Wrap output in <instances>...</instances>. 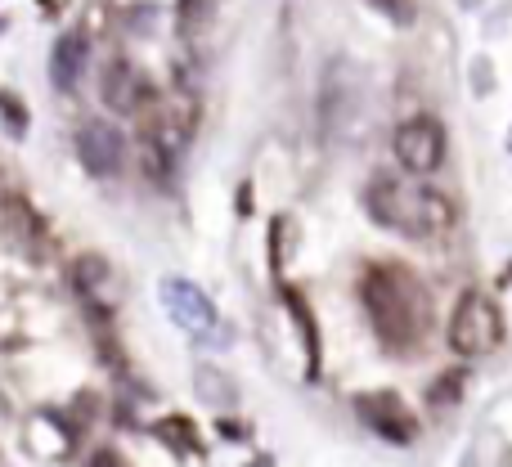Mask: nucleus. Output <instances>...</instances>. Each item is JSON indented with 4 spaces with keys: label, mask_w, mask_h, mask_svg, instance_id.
<instances>
[{
    "label": "nucleus",
    "mask_w": 512,
    "mask_h": 467,
    "mask_svg": "<svg viewBox=\"0 0 512 467\" xmlns=\"http://www.w3.org/2000/svg\"><path fill=\"white\" fill-rule=\"evenodd\" d=\"M355 414H360V423L369 427L373 436H382V441H391V445L418 441V418L396 391H364V396L355 400Z\"/></svg>",
    "instance_id": "39448f33"
},
{
    "label": "nucleus",
    "mask_w": 512,
    "mask_h": 467,
    "mask_svg": "<svg viewBox=\"0 0 512 467\" xmlns=\"http://www.w3.org/2000/svg\"><path fill=\"white\" fill-rule=\"evenodd\" d=\"M5 212L14 216V225H18V230H23L27 238H45V225H41V216H36L32 207L23 203V198H9V203H5Z\"/></svg>",
    "instance_id": "9b49d317"
},
{
    "label": "nucleus",
    "mask_w": 512,
    "mask_h": 467,
    "mask_svg": "<svg viewBox=\"0 0 512 467\" xmlns=\"http://www.w3.org/2000/svg\"><path fill=\"white\" fill-rule=\"evenodd\" d=\"M369 5H378L387 18H396V23H409L414 18V0H369Z\"/></svg>",
    "instance_id": "f8f14e48"
},
{
    "label": "nucleus",
    "mask_w": 512,
    "mask_h": 467,
    "mask_svg": "<svg viewBox=\"0 0 512 467\" xmlns=\"http://www.w3.org/2000/svg\"><path fill=\"white\" fill-rule=\"evenodd\" d=\"M391 149H396V162L405 176L423 180V176H432V171H441L445 149H450V135H445V126L436 122V117L423 113V117H409V122L396 126Z\"/></svg>",
    "instance_id": "20e7f679"
},
{
    "label": "nucleus",
    "mask_w": 512,
    "mask_h": 467,
    "mask_svg": "<svg viewBox=\"0 0 512 467\" xmlns=\"http://www.w3.org/2000/svg\"><path fill=\"white\" fill-rule=\"evenodd\" d=\"M77 158L90 176L108 180V176H122L126 167V135L117 131L113 122L104 117H90V122L77 126Z\"/></svg>",
    "instance_id": "423d86ee"
},
{
    "label": "nucleus",
    "mask_w": 512,
    "mask_h": 467,
    "mask_svg": "<svg viewBox=\"0 0 512 467\" xmlns=\"http://www.w3.org/2000/svg\"><path fill=\"white\" fill-rule=\"evenodd\" d=\"M99 95H104V104L113 108V113H144L153 99V86L135 63L113 59L104 68V77H99Z\"/></svg>",
    "instance_id": "0eeeda50"
},
{
    "label": "nucleus",
    "mask_w": 512,
    "mask_h": 467,
    "mask_svg": "<svg viewBox=\"0 0 512 467\" xmlns=\"http://www.w3.org/2000/svg\"><path fill=\"white\" fill-rule=\"evenodd\" d=\"M445 342H450V351L463 355V360L490 355L499 342H504V310H499V301L481 288H468L450 310Z\"/></svg>",
    "instance_id": "7ed1b4c3"
},
{
    "label": "nucleus",
    "mask_w": 512,
    "mask_h": 467,
    "mask_svg": "<svg viewBox=\"0 0 512 467\" xmlns=\"http://www.w3.org/2000/svg\"><path fill=\"white\" fill-rule=\"evenodd\" d=\"M162 301H167V310L189 328V333H207V328H216V306L203 297V288H194L189 279L162 283Z\"/></svg>",
    "instance_id": "6e6552de"
},
{
    "label": "nucleus",
    "mask_w": 512,
    "mask_h": 467,
    "mask_svg": "<svg viewBox=\"0 0 512 467\" xmlns=\"http://www.w3.org/2000/svg\"><path fill=\"white\" fill-rule=\"evenodd\" d=\"M86 59H90L86 36H77V32L59 36V41H54V54H50V77H54V86H59V90H72V86H77L81 72H86Z\"/></svg>",
    "instance_id": "1a4fd4ad"
},
{
    "label": "nucleus",
    "mask_w": 512,
    "mask_h": 467,
    "mask_svg": "<svg viewBox=\"0 0 512 467\" xmlns=\"http://www.w3.org/2000/svg\"><path fill=\"white\" fill-rule=\"evenodd\" d=\"M360 306L382 351L418 355L432 342V297H427V283L405 261H373L360 274Z\"/></svg>",
    "instance_id": "f257e3e1"
},
{
    "label": "nucleus",
    "mask_w": 512,
    "mask_h": 467,
    "mask_svg": "<svg viewBox=\"0 0 512 467\" xmlns=\"http://www.w3.org/2000/svg\"><path fill=\"white\" fill-rule=\"evenodd\" d=\"M364 207L387 234H400L409 243H432L454 230V203L441 189L423 185L414 176H391L378 171L364 189Z\"/></svg>",
    "instance_id": "f03ea898"
},
{
    "label": "nucleus",
    "mask_w": 512,
    "mask_h": 467,
    "mask_svg": "<svg viewBox=\"0 0 512 467\" xmlns=\"http://www.w3.org/2000/svg\"><path fill=\"white\" fill-rule=\"evenodd\" d=\"M68 274H72V288H77L81 297H95V292L108 283V261L95 252H81V256H72Z\"/></svg>",
    "instance_id": "9d476101"
}]
</instances>
